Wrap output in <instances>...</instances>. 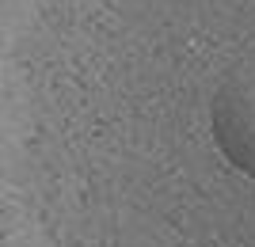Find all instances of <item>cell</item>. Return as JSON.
<instances>
[{
  "label": "cell",
  "instance_id": "1",
  "mask_svg": "<svg viewBox=\"0 0 255 247\" xmlns=\"http://www.w3.org/2000/svg\"><path fill=\"white\" fill-rule=\"evenodd\" d=\"M210 133L225 160L255 179V57L225 76L210 103Z\"/></svg>",
  "mask_w": 255,
  "mask_h": 247
}]
</instances>
